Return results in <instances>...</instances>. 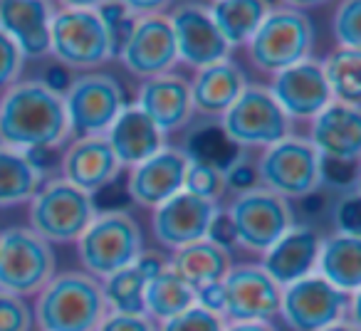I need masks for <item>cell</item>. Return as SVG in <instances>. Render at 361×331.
I'll use <instances>...</instances> for the list:
<instances>
[{
	"label": "cell",
	"mask_w": 361,
	"mask_h": 331,
	"mask_svg": "<svg viewBox=\"0 0 361 331\" xmlns=\"http://www.w3.org/2000/svg\"><path fill=\"white\" fill-rule=\"evenodd\" d=\"M70 139L62 94L42 80H25L0 94V146L52 149Z\"/></svg>",
	"instance_id": "cell-1"
},
{
	"label": "cell",
	"mask_w": 361,
	"mask_h": 331,
	"mask_svg": "<svg viewBox=\"0 0 361 331\" xmlns=\"http://www.w3.org/2000/svg\"><path fill=\"white\" fill-rule=\"evenodd\" d=\"M106 314L99 280L85 272H55L32 304L40 331H97Z\"/></svg>",
	"instance_id": "cell-2"
},
{
	"label": "cell",
	"mask_w": 361,
	"mask_h": 331,
	"mask_svg": "<svg viewBox=\"0 0 361 331\" xmlns=\"http://www.w3.org/2000/svg\"><path fill=\"white\" fill-rule=\"evenodd\" d=\"M50 55L62 67L82 70L85 75L116 55V42L94 3L52 8Z\"/></svg>",
	"instance_id": "cell-3"
},
{
	"label": "cell",
	"mask_w": 361,
	"mask_h": 331,
	"mask_svg": "<svg viewBox=\"0 0 361 331\" xmlns=\"http://www.w3.org/2000/svg\"><path fill=\"white\" fill-rule=\"evenodd\" d=\"M75 245L85 275L102 282L104 277L134 265L136 257L144 252V235L139 223L126 211H104L97 213L92 225Z\"/></svg>",
	"instance_id": "cell-4"
},
{
	"label": "cell",
	"mask_w": 361,
	"mask_h": 331,
	"mask_svg": "<svg viewBox=\"0 0 361 331\" xmlns=\"http://www.w3.org/2000/svg\"><path fill=\"white\" fill-rule=\"evenodd\" d=\"M257 183L265 191L285 198H307L324 183V161L302 136H287L280 144L265 149L255 163Z\"/></svg>",
	"instance_id": "cell-5"
},
{
	"label": "cell",
	"mask_w": 361,
	"mask_h": 331,
	"mask_svg": "<svg viewBox=\"0 0 361 331\" xmlns=\"http://www.w3.org/2000/svg\"><path fill=\"white\" fill-rule=\"evenodd\" d=\"M312 45H314V27L307 13L282 6L270 8L262 25L245 47L257 70L277 75L287 67L310 60Z\"/></svg>",
	"instance_id": "cell-6"
},
{
	"label": "cell",
	"mask_w": 361,
	"mask_h": 331,
	"mask_svg": "<svg viewBox=\"0 0 361 331\" xmlns=\"http://www.w3.org/2000/svg\"><path fill=\"white\" fill-rule=\"evenodd\" d=\"M94 198L62 178L47 181L30 201V230L45 242H77L97 218Z\"/></svg>",
	"instance_id": "cell-7"
},
{
	"label": "cell",
	"mask_w": 361,
	"mask_h": 331,
	"mask_svg": "<svg viewBox=\"0 0 361 331\" xmlns=\"http://www.w3.org/2000/svg\"><path fill=\"white\" fill-rule=\"evenodd\" d=\"M55 277V252L30 227L0 230V292L13 296H37Z\"/></svg>",
	"instance_id": "cell-8"
},
{
	"label": "cell",
	"mask_w": 361,
	"mask_h": 331,
	"mask_svg": "<svg viewBox=\"0 0 361 331\" xmlns=\"http://www.w3.org/2000/svg\"><path fill=\"white\" fill-rule=\"evenodd\" d=\"M231 235L243 250L262 252L272 247L292 225V208L285 198L265 191L262 186L238 193L226 211Z\"/></svg>",
	"instance_id": "cell-9"
},
{
	"label": "cell",
	"mask_w": 361,
	"mask_h": 331,
	"mask_svg": "<svg viewBox=\"0 0 361 331\" xmlns=\"http://www.w3.org/2000/svg\"><path fill=\"white\" fill-rule=\"evenodd\" d=\"M70 139L104 136L119 111L124 109V89L111 75L87 72L62 89Z\"/></svg>",
	"instance_id": "cell-10"
},
{
	"label": "cell",
	"mask_w": 361,
	"mask_h": 331,
	"mask_svg": "<svg viewBox=\"0 0 361 331\" xmlns=\"http://www.w3.org/2000/svg\"><path fill=\"white\" fill-rule=\"evenodd\" d=\"M290 124L270 89L260 85H247L235 104L221 116L226 139L240 149H270L290 136Z\"/></svg>",
	"instance_id": "cell-11"
},
{
	"label": "cell",
	"mask_w": 361,
	"mask_h": 331,
	"mask_svg": "<svg viewBox=\"0 0 361 331\" xmlns=\"http://www.w3.org/2000/svg\"><path fill=\"white\" fill-rule=\"evenodd\" d=\"M354 309L356 296L334 289L319 275L285 287L280 299V316L290 331H324L331 324L351 319Z\"/></svg>",
	"instance_id": "cell-12"
},
{
	"label": "cell",
	"mask_w": 361,
	"mask_h": 331,
	"mask_svg": "<svg viewBox=\"0 0 361 331\" xmlns=\"http://www.w3.org/2000/svg\"><path fill=\"white\" fill-rule=\"evenodd\" d=\"M226 324H272L280 316L282 287L260 265H233L223 280Z\"/></svg>",
	"instance_id": "cell-13"
},
{
	"label": "cell",
	"mask_w": 361,
	"mask_h": 331,
	"mask_svg": "<svg viewBox=\"0 0 361 331\" xmlns=\"http://www.w3.org/2000/svg\"><path fill=\"white\" fill-rule=\"evenodd\" d=\"M116 55L121 65L141 82L173 70V65L178 62V52H176L169 15L164 13V15L131 20Z\"/></svg>",
	"instance_id": "cell-14"
},
{
	"label": "cell",
	"mask_w": 361,
	"mask_h": 331,
	"mask_svg": "<svg viewBox=\"0 0 361 331\" xmlns=\"http://www.w3.org/2000/svg\"><path fill=\"white\" fill-rule=\"evenodd\" d=\"M218 218H221V203L203 201L180 191L151 211V232L164 247L178 250L211 237Z\"/></svg>",
	"instance_id": "cell-15"
},
{
	"label": "cell",
	"mask_w": 361,
	"mask_h": 331,
	"mask_svg": "<svg viewBox=\"0 0 361 331\" xmlns=\"http://www.w3.org/2000/svg\"><path fill=\"white\" fill-rule=\"evenodd\" d=\"M169 23L173 30L178 62H186L188 67L198 72L203 67L228 60L231 47L218 32L206 6H193V3L176 6L169 15Z\"/></svg>",
	"instance_id": "cell-16"
},
{
	"label": "cell",
	"mask_w": 361,
	"mask_h": 331,
	"mask_svg": "<svg viewBox=\"0 0 361 331\" xmlns=\"http://www.w3.org/2000/svg\"><path fill=\"white\" fill-rule=\"evenodd\" d=\"M267 89L290 121H312L334 101L322 72V62L312 57L272 75Z\"/></svg>",
	"instance_id": "cell-17"
},
{
	"label": "cell",
	"mask_w": 361,
	"mask_h": 331,
	"mask_svg": "<svg viewBox=\"0 0 361 331\" xmlns=\"http://www.w3.org/2000/svg\"><path fill=\"white\" fill-rule=\"evenodd\" d=\"M188 163H191L188 151L164 146L156 156L129 168L126 191H129L131 201L141 208H149V211L159 208L161 203L183 191Z\"/></svg>",
	"instance_id": "cell-18"
},
{
	"label": "cell",
	"mask_w": 361,
	"mask_h": 331,
	"mask_svg": "<svg viewBox=\"0 0 361 331\" xmlns=\"http://www.w3.org/2000/svg\"><path fill=\"white\" fill-rule=\"evenodd\" d=\"M307 141L326 163L354 166L361 156V109L331 101L310 121Z\"/></svg>",
	"instance_id": "cell-19"
},
{
	"label": "cell",
	"mask_w": 361,
	"mask_h": 331,
	"mask_svg": "<svg viewBox=\"0 0 361 331\" xmlns=\"http://www.w3.org/2000/svg\"><path fill=\"white\" fill-rule=\"evenodd\" d=\"M322 235L310 225H292L272 247L262 252L260 267L277 287H290L314 275Z\"/></svg>",
	"instance_id": "cell-20"
},
{
	"label": "cell",
	"mask_w": 361,
	"mask_h": 331,
	"mask_svg": "<svg viewBox=\"0 0 361 331\" xmlns=\"http://www.w3.org/2000/svg\"><path fill=\"white\" fill-rule=\"evenodd\" d=\"M119 171L121 166L104 136L75 139L62 156V181L87 196H94L97 191L114 183Z\"/></svg>",
	"instance_id": "cell-21"
},
{
	"label": "cell",
	"mask_w": 361,
	"mask_h": 331,
	"mask_svg": "<svg viewBox=\"0 0 361 331\" xmlns=\"http://www.w3.org/2000/svg\"><path fill=\"white\" fill-rule=\"evenodd\" d=\"M136 106L164 131L166 136L183 129L193 116L191 89L188 80H183L176 72L144 80L136 94Z\"/></svg>",
	"instance_id": "cell-22"
},
{
	"label": "cell",
	"mask_w": 361,
	"mask_h": 331,
	"mask_svg": "<svg viewBox=\"0 0 361 331\" xmlns=\"http://www.w3.org/2000/svg\"><path fill=\"white\" fill-rule=\"evenodd\" d=\"M52 8L45 0H3L0 3V32H6L23 60H40L50 55Z\"/></svg>",
	"instance_id": "cell-23"
},
{
	"label": "cell",
	"mask_w": 361,
	"mask_h": 331,
	"mask_svg": "<svg viewBox=\"0 0 361 331\" xmlns=\"http://www.w3.org/2000/svg\"><path fill=\"white\" fill-rule=\"evenodd\" d=\"M104 139L121 168H134L144 163L166 146V134L136 104H129L119 111Z\"/></svg>",
	"instance_id": "cell-24"
},
{
	"label": "cell",
	"mask_w": 361,
	"mask_h": 331,
	"mask_svg": "<svg viewBox=\"0 0 361 331\" xmlns=\"http://www.w3.org/2000/svg\"><path fill=\"white\" fill-rule=\"evenodd\" d=\"M247 87L245 75L235 62L226 60L218 65L203 67L196 72L188 89H191V104L193 111L203 116H218L221 119L235 99L243 94V89Z\"/></svg>",
	"instance_id": "cell-25"
},
{
	"label": "cell",
	"mask_w": 361,
	"mask_h": 331,
	"mask_svg": "<svg viewBox=\"0 0 361 331\" xmlns=\"http://www.w3.org/2000/svg\"><path fill=\"white\" fill-rule=\"evenodd\" d=\"M314 275L329 282L334 289L356 296L361 289V237L331 232L322 237Z\"/></svg>",
	"instance_id": "cell-26"
},
{
	"label": "cell",
	"mask_w": 361,
	"mask_h": 331,
	"mask_svg": "<svg viewBox=\"0 0 361 331\" xmlns=\"http://www.w3.org/2000/svg\"><path fill=\"white\" fill-rule=\"evenodd\" d=\"M233 267V255L221 240L206 237V240L191 242L186 247L173 250L169 257V270L178 280L186 282L191 289L208 282H223Z\"/></svg>",
	"instance_id": "cell-27"
},
{
	"label": "cell",
	"mask_w": 361,
	"mask_h": 331,
	"mask_svg": "<svg viewBox=\"0 0 361 331\" xmlns=\"http://www.w3.org/2000/svg\"><path fill=\"white\" fill-rule=\"evenodd\" d=\"M42 186V171L30 154L0 146V208L30 203Z\"/></svg>",
	"instance_id": "cell-28"
},
{
	"label": "cell",
	"mask_w": 361,
	"mask_h": 331,
	"mask_svg": "<svg viewBox=\"0 0 361 331\" xmlns=\"http://www.w3.org/2000/svg\"><path fill=\"white\" fill-rule=\"evenodd\" d=\"M228 47L247 45L272 6L260 0H221L206 6Z\"/></svg>",
	"instance_id": "cell-29"
},
{
	"label": "cell",
	"mask_w": 361,
	"mask_h": 331,
	"mask_svg": "<svg viewBox=\"0 0 361 331\" xmlns=\"http://www.w3.org/2000/svg\"><path fill=\"white\" fill-rule=\"evenodd\" d=\"M193 306V289L171 270H164L154 280L146 282L144 311L154 324L173 319Z\"/></svg>",
	"instance_id": "cell-30"
},
{
	"label": "cell",
	"mask_w": 361,
	"mask_h": 331,
	"mask_svg": "<svg viewBox=\"0 0 361 331\" xmlns=\"http://www.w3.org/2000/svg\"><path fill=\"white\" fill-rule=\"evenodd\" d=\"M322 72H324L331 99L346 106L361 104V52L359 50H341V47H336L322 62Z\"/></svg>",
	"instance_id": "cell-31"
},
{
	"label": "cell",
	"mask_w": 361,
	"mask_h": 331,
	"mask_svg": "<svg viewBox=\"0 0 361 331\" xmlns=\"http://www.w3.org/2000/svg\"><path fill=\"white\" fill-rule=\"evenodd\" d=\"M99 285L109 314H146L144 311L146 277L134 265L104 277Z\"/></svg>",
	"instance_id": "cell-32"
},
{
	"label": "cell",
	"mask_w": 361,
	"mask_h": 331,
	"mask_svg": "<svg viewBox=\"0 0 361 331\" xmlns=\"http://www.w3.org/2000/svg\"><path fill=\"white\" fill-rule=\"evenodd\" d=\"M183 191L191 193V196H196V198H203V201L218 203L223 193L228 191L226 171H223L221 166L211 163V161H201V158H193L191 156V163H188V171H186V181H183Z\"/></svg>",
	"instance_id": "cell-33"
},
{
	"label": "cell",
	"mask_w": 361,
	"mask_h": 331,
	"mask_svg": "<svg viewBox=\"0 0 361 331\" xmlns=\"http://www.w3.org/2000/svg\"><path fill=\"white\" fill-rule=\"evenodd\" d=\"M331 32H334L336 47L341 50H359L361 52V3L346 0L336 6L331 18Z\"/></svg>",
	"instance_id": "cell-34"
},
{
	"label": "cell",
	"mask_w": 361,
	"mask_h": 331,
	"mask_svg": "<svg viewBox=\"0 0 361 331\" xmlns=\"http://www.w3.org/2000/svg\"><path fill=\"white\" fill-rule=\"evenodd\" d=\"M32 306L27 299L0 292V331H32Z\"/></svg>",
	"instance_id": "cell-35"
},
{
	"label": "cell",
	"mask_w": 361,
	"mask_h": 331,
	"mask_svg": "<svg viewBox=\"0 0 361 331\" xmlns=\"http://www.w3.org/2000/svg\"><path fill=\"white\" fill-rule=\"evenodd\" d=\"M159 331H226V321H223V316L191 306L183 314L159 324Z\"/></svg>",
	"instance_id": "cell-36"
},
{
	"label": "cell",
	"mask_w": 361,
	"mask_h": 331,
	"mask_svg": "<svg viewBox=\"0 0 361 331\" xmlns=\"http://www.w3.org/2000/svg\"><path fill=\"white\" fill-rule=\"evenodd\" d=\"M23 65H25V60H23L16 42L6 32H0V94L20 82Z\"/></svg>",
	"instance_id": "cell-37"
},
{
	"label": "cell",
	"mask_w": 361,
	"mask_h": 331,
	"mask_svg": "<svg viewBox=\"0 0 361 331\" xmlns=\"http://www.w3.org/2000/svg\"><path fill=\"white\" fill-rule=\"evenodd\" d=\"M361 206H359V193H346L341 196V201L336 203L334 220H336V232L344 235H361Z\"/></svg>",
	"instance_id": "cell-38"
},
{
	"label": "cell",
	"mask_w": 361,
	"mask_h": 331,
	"mask_svg": "<svg viewBox=\"0 0 361 331\" xmlns=\"http://www.w3.org/2000/svg\"><path fill=\"white\" fill-rule=\"evenodd\" d=\"M97 331H159L146 314H106Z\"/></svg>",
	"instance_id": "cell-39"
},
{
	"label": "cell",
	"mask_w": 361,
	"mask_h": 331,
	"mask_svg": "<svg viewBox=\"0 0 361 331\" xmlns=\"http://www.w3.org/2000/svg\"><path fill=\"white\" fill-rule=\"evenodd\" d=\"M193 306L203 311H211L216 316H223L226 311V289H223V282H208L193 289Z\"/></svg>",
	"instance_id": "cell-40"
},
{
	"label": "cell",
	"mask_w": 361,
	"mask_h": 331,
	"mask_svg": "<svg viewBox=\"0 0 361 331\" xmlns=\"http://www.w3.org/2000/svg\"><path fill=\"white\" fill-rule=\"evenodd\" d=\"M134 267L146 277V282H149V280H154L156 275H161L164 270H169V257L161 255V252H156V250H144L139 257H136Z\"/></svg>",
	"instance_id": "cell-41"
},
{
	"label": "cell",
	"mask_w": 361,
	"mask_h": 331,
	"mask_svg": "<svg viewBox=\"0 0 361 331\" xmlns=\"http://www.w3.org/2000/svg\"><path fill=\"white\" fill-rule=\"evenodd\" d=\"M226 331H277L272 324H226Z\"/></svg>",
	"instance_id": "cell-42"
},
{
	"label": "cell",
	"mask_w": 361,
	"mask_h": 331,
	"mask_svg": "<svg viewBox=\"0 0 361 331\" xmlns=\"http://www.w3.org/2000/svg\"><path fill=\"white\" fill-rule=\"evenodd\" d=\"M324 331H359V326H356L354 319H344V321H339V324H331L329 329H324Z\"/></svg>",
	"instance_id": "cell-43"
}]
</instances>
